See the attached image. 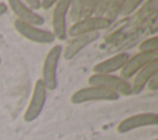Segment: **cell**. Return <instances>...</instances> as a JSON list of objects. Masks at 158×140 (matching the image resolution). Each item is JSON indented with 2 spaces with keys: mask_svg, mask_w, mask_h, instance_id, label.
I'll return each mask as SVG.
<instances>
[{
  "mask_svg": "<svg viewBox=\"0 0 158 140\" xmlns=\"http://www.w3.org/2000/svg\"><path fill=\"white\" fill-rule=\"evenodd\" d=\"M138 50L142 53H153V52H158V37H151L147 38L146 41H143L139 45H138Z\"/></svg>",
  "mask_w": 158,
  "mask_h": 140,
  "instance_id": "9a60e30c",
  "label": "cell"
},
{
  "mask_svg": "<svg viewBox=\"0 0 158 140\" xmlns=\"http://www.w3.org/2000/svg\"><path fill=\"white\" fill-rule=\"evenodd\" d=\"M153 140H158V139H153Z\"/></svg>",
  "mask_w": 158,
  "mask_h": 140,
  "instance_id": "7402d4cb",
  "label": "cell"
},
{
  "mask_svg": "<svg viewBox=\"0 0 158 140\" xmlns=\"http://www.w3.org/2000/svg\"><path fill=\"white\" fill-rule=\"evenodd\" d=\"M146 86H148V88H149V90L156 91V90L158 88V74L153 75V76L151 77V80L147 82V85H146Z\"/></svg>",
  "mask_w": 158,
  "mask_h": 140,
  "instance_id": "ac0fdd59",
  "label": "cell"
},
{
  "mask_svg": "<svg viewBox=\"0 0 158 140\" xmlns=\"http://www.w3.org/2000/svg\"><path fill=\"white\" fill-rule=\"evenodd\" d=\"M57 1L54 0H41V9H44V10H49L51 7H53L56 5Z\"/></svg>",
  "mask_w": 158,
  "mask_h": 140,
  "instance_id": "d6986e66",
  "label": "cell"
},
{
  "mask_svg": "<svg viewBox=\"0 0 158 140\" xmlns=\"http://www.w3.org/2000/svg\"><path fill=\"white\" fill-rule=\"evenodd\" d=\"M62 45H53L42 64V76L41 80L47 91H54L58 86V65L62 56Z\"/></svg>",
  "mask_w": 158,
  "mask_h": 140,
  "instance_id": "6da1fadb",
  "label": "cell"
},
{
  "mask_svg": "<svg viewBox=\"0 0 158 140\" xmlns=\"http://www.w3.org/2000/svg\"><path fill=\"white\" fill-rule=\"evenodd\" d=\"M154 60H158V52H153V53L138 52L137 54H135V55L128 58L127 63L121 69L120 77L126 80V81H128V79L135 76L136 72H138L144 65H147L148 63L154 61Z\"/></svg>",
  "mask_w": 158,
  "mask_h": 140,
  "instance_id": "9c48e42d",
  "label": "cell"
},
{
  "mask_svg": "<svg viewBox=\"0 0 158 140\" xmlns=\"http://www.w3.org/2000/svg\"><path fill=\"white\" fill-rule=\"evenodd\" d=\"M156 74H158V60L148 63L138 72H136V75L133 77V81L131 84V95L141 93L144 90L147 82Z\"/></svg>",
  "mask_w": 158,
  "mask_h": 140,
  "instance_id": "7c38bea8",
  "label": "cell"
},
{
  "mask_svg": "<svg viewBox=\"0 0 158 140\" xmlns=\"http://www.w3.org/2000/svg\"><path fill=\"white\" fill-rule=\"evenodd\" d=\"M142 4V0H127V1H122L121 9H120V14L121 16H127L130 14H132L139 5Z\"/></svg>",
  "mask_w": 158,
  "mask_h": 140,
  "instance_id": "2e32d148",
  "label": "cell"
},
{
  "mask_svg": "<svg viewBox=\"0 0 158 140\" xmlns=\"http://www.w3.org/2000/svg\"><path fill=\"white\" fill-rule=\"evenodd\" d=\"M120 96L110 90L99 86H88L74 91L70 96V102L73 104H81L86 102H96V101H117Z\"/></svg>",
  "mask_w": 158,
  "mask_h": 140,
  "instance_id": "7a4b0ae2",
  "label": "cell"
},
{
  "mask_svg": "<svg viewBox=\"0 0 158 140\" xmlns=\"http://www.w3.org/2000/svg\"><path fill=\"white\" fill-rule=\"evenodd\" d=\"M23 2H25V5L30 10H32L35 12H36V10H40L41 9V0H26Z\"/></svg>",
  "mask_w": 158,
  "mask_h": 140,
  "instance_id": "e0dca14e",
  "label": "cell"
},
{
  "mask_svg": "<svg viewBox=\"0 0 158 140\" xmlns=\"http://www.w3.org/2000/svg\"><path fill=\"white\" fill-rule=\"evenodd\" d=\"M14 27L16 29V32L22 36L25 39L33 42V43H38V44H49L54 42V36L52 33V31L48 29H43L36 26H31L28 23H25L22 21L15 20L14 21Z\"/></svg>",
  "mask_w": 158,
  "mask_h": 140,
  "instance_id": "8992f818",
  "label": "cell"
},
{
  "mask_svg": "<svg viewBox=\"0 0 158 140\" xmlns=\"http://www.w3.org/2000/svg\"><path fill=\"white\" fill-rule=\"evenodd\" d=\"M131 55L126 52H122V53H118L111 58H107L98 64L94 65L93 70H94V74H106V75H111L112 72L117 71V70H121L123 68V65L127 63L128 58Z\"/></svg>",
  "mask_w": 158,
  "mask_h": 140,
  "instance_id": "4fadbf2b",
  "label": "cell"
},
{
  "mask_svg": "<svg viewBox=\"0 0 158 140\" xmlns=\"http://www.w3.org/2000/svg\"><path fill=\"white\" fill-rule=\"evenodd\" d=\"M111 23L105 18V17H96V16H90L88 18L79 20L74 22L67 31V36L69 37H78L81 34L86 33H94L99 32L101 29H106Z\"/></svg>",
  "mask_w": 158,
  "mask_h": 140,
  "instance_id": "52a82bcc",
  "label": "cell"
},
{
  "mask_svg": "<svg viewBox=\"0 0 158 140\" xmlns=\"http://www.w3.org/2000/svg\"><path fill=\"white\" fill-rule=\"evenodd\" d=\"M0 66H1V58H0Z\"/></svg>",
  "mask_w": 158,
  "mask_h": 140,
  "instance_id": "44dd1931",
  "label": "cell"
},
{
  "mask_svg": "<svg viewBox=\"0 0 158 140\" xmlns=\"http://www.w3.org/2000/svg\"><path fill=\"white\" fill-rule=\"evenodd\" d=\"M47 90L42 82L41 79H37L35 81L33 85V90H32V95L30 98V102L23 112V120L26 123H31L35 122L40 114L42 113L46 101H47Z\"/></svg>",
  "mask_w": 158,
  "mask_h": 140,
  "instance_id": "3957f363",
  "label": "cell"
},
{
  "mask_svg": "<svg viewBox=\"0 0 158 140\" xmlns=\"http://www.w3.org/2000/svg\"><path fill=\"white\" fill-rule=\"evenodd\" d=\"M158 124V114L153 112H147V113H138L130 115L125 119H122L117 126L116 130L120 134H126L128 131H132L138 128L143 126H154Z\"/></svg>",
  "mask_w": 158,
  "mask_h": 140,
  "instance_id": "ba28073f",
  "label": "cell"
},
{
  "mask_svg": "<svg viewBox=\"0 0 158 140\" xmlns=\"http://www.w3.org/2000/svg\"><path fill=\"white\" fill-rule=\"evenodd\" d=\"M7 4H5L4 1H0V17L4 16L6 12H7Z\"/></svg>",
  "mask_w": 158,
  "mask_h": 140,
  "instance_id": "ffe728a7",
  "label": "cell"
},
{
  "mask_svg": "<svg viewBox=\"0 0 158 140\" xmlns=\"http://www.w3.org/2000/svg\"><path fill=\"white\" fill-rule=\"evenodd\" d=\"M100 34L99 32H94V33H86V34H81L78 37H74L68 44L67 47L63 49L62 55L65 60H70L73 58H75V55L81 52L86 45L91 44L93 42H95L96 39H99Z\"/></svg>",
  "mask_w": 158,
  "mask_h": 140,
  "instance_id": "8fae6325",
  "label": "cell"
},
{
  "mask_svg": "<svg viewBox=\"0 0 158 140\" xmlns=\"http://www.w3.org/2000/svg\"><path fill=\"white\" fill-rule=\"evenodd\" d=\"M72 1L70 0H59L53 6L52 12V33L54 38L59 41L67 39V16L70 9Z\"/></svg>",
  "mask_w": 158,
  "mask_h": 140,
  "instance_id": "5b68a950",
  "label": "cell"
},
{
  "mask_svg": "<svg viewBox=\"0 0 158 140\" xmlns=\"http://www.w3.org/2000/svg\"><path fill=\"white\" fill-rule=\"evenodd\" d=\"M121 5H122V1H109V6H107L104 16L110 23H112L116 20V17L118 16Z\"/></svg>",
  "mask_w": 158,
  "mask_h": 140,
  "instance_id": "5bb4252c",
  "label": "cell"
},
{
  "mask_svg": "<svg viewBox=\"0 0 158 140\" xmlns=\"http://www.w3.org/2000/svg\"><path fill=\"white\" fill-rule=\"evenodd\" d=\"M89 86H99L106 90H110L118 96H128L131 95V84L120 76L106 75V74H93L88 79Z\"/></svg>",
  "mask_w": 158,
  "mask_h": 140,
  "instance_id": "277c9868",
  "label": "cell"
},
{
  "mask_svg": "<svg viewBox=\"0 0 158 140\" xmlns=\"http://www.w3.org/2000/svg\"><path fill=\"white\" fill-rule=\"evenodd\" d=\"M7 7L11 9L14 15L17 17L16 20H19V21H22L25 23H28V25L36 26V27L42 26L44 23V18L40 14L30 10L25 5V2L21 0H10L7 2Z\"/></svg>",
  "mask_w": 158,
  "mask_h": 140,
  "instance_id": "30bf717a",
  "label": "cell"
}]
</instances>
